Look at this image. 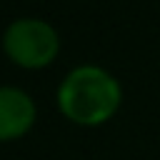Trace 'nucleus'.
Listing matches in <instances>:
<instances>
[{
	"instance_id": "obj_1",
	"label": "nucleus",
	"mask_w": 160,
	"mask_h": 160,
	"mask_svg": "<svg viewBox=\"0 0 160 160\" xmlns=\"http://www.w3.org/2000/svg\"><path fill=\"white\" fill-rule=\"evenodd\" d=\"M122 100L120 82L98 65L72 68L58 88V108L75 125L95 128L108 122Z\"/></svg>"
},
{
	"instance_id": "obj_2",
	"label": "nucleus",
	"mask_w": 160,
	"mask_h": 160,
	"mask_svg": "<svg viewBox=\"0 0 160 160\" xmlns=\"http://www.w3.org/2000/svg\"><path fill=\"white\" fill-rule=\"evenodd\" d=\"M2 50L15 65L25 70H40L58 58L60 38L50 22L40 18H20L8 25L2 35Z\"/></svg>"
},
{
	"instance_id": "obj_3",
	"label": "nucleus",
	"mask_w": 160,
	"mask_h": 160,
	"mask_svg": "<svg viewBox=\"0 0 160 160\" xmlns=\"http://www.w3.org/2000/svg\"><path fill=\"white\" fill-rule=\"evenodd\" d=\"M35 122L32 98L12 85H0V142L22 138Z\"/></svg>"
}]
</instances>
